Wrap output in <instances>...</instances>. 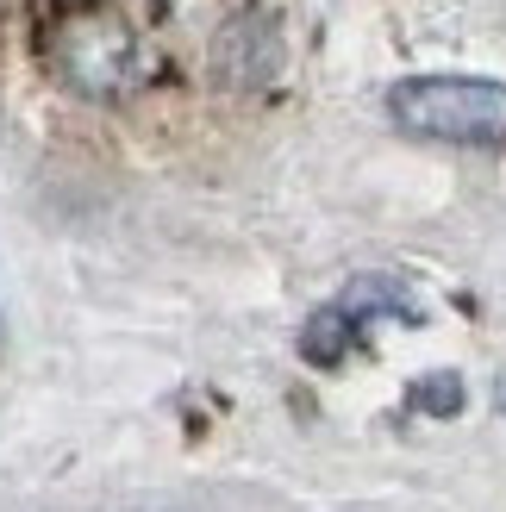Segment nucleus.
<instances>
[{
    "label": "nucleus",
    "mask_w": 506,
    "mask_h": 512,
    "mask_svg": "<svg viewBox=\"0 0 506 512\" xmlns=\"http://www.w3.org/2000/svg\"><path fill=\"white\" fill-rule=\"evenodd\" d=\"M494 400H500V413H506V375H500V381H494Z\"/></svg>",
    "instance_id": "nucleus-7"
},
{
    "label": "nucleus",
    "mask_w": 506,
    "mask_h": 512,
    "mask_svg": "<svg viewBox=\"0 0 506 512\" xmlns=\"http://www.w3.org/2000/svg\"><path fill=\"white\" fill-rule=\"evenodd\" d=\"M275 69H282V38L263 13H238L213 38V75L225 88H263Z\"/></svg>",
    "instance_id": "nucleus-3"
},
{
    "label": "nucleus",
    "mask_w": 506,
    "mask_h": 512,
    "mask_svg": "<svg viewBox=\"0 0 506 512\" xmlns=\"http://www.w3.org/2000/svg\"><path fill=\"white\" fill-rule=\"evenodd\" d=\"M413 406H419V413H432V419H457L463 413V381L450 375V369L425 375V381H413Z\"/></svg>",
    "instance_id": "nucleus-6"
},
{
    "label": "nucleus",
    "mask_w": 506,
    "mask_h": 512,
    "mask_svg": "<svg viewBox=\"0 0 506 512\" xmlns=\"http://www.w3.org/2000/svg\"><path fill=\"white\" fill-rule=\"evenodd\" d=\"M388 119L438 144H500L506 138V82L488 75H407L388 88Z\"/></svg>",
    "instance_id": "nucleus-1"
},
{
    "label": "nucleus",
    "mask_w": 506,
    "mask_h": 512,
    "mask_svg": "<svg viewBox=\"0 0 506 512\" xmlns=\"http://www.w3.org/2000/svg\"><path fill=\"white\" fill-rule=\"evenodd\" d=\"M338 313L357 325L363 313H407V319H413V306H407V294H400V281H394V275H363L357 288L338 300Z\"/></svg>",
    "instance_id": "nucleus-5"
},
{
    "label": "nucleus",
    "mask_w": 506,
    "mask_h": 512,
    "mask_svg": "<svg viewBox=\"0 0 506 512\" xmlns=\"http://www.w3.org/2000/svg\"><path fill=\"white\" fill-rule=\"evenodd\" d=\"M344 350H350V319L338 313V306L313 313L307 331H300V356H307V363H319V369H332V363H344Z\"/></svg>",
    "instance_id": "nucleus-4"
},
{
    "label": "nucleus",
    "mask_w": 506,
    "mask_h": 512,
    "mask_svg": "<svg viewBox=\"0 0 506 512\" xmlns=\"http://www.w3.org/2000/svg\"><path fill=\"white\" fill-rule=\"evenodd\" d=\"M50 57H57V75L75 94L113 100L138 75V38L113 7H75L50 32Z\"/></svg>",
    "instance_id": "nucleus-2"
}]
</instances>
